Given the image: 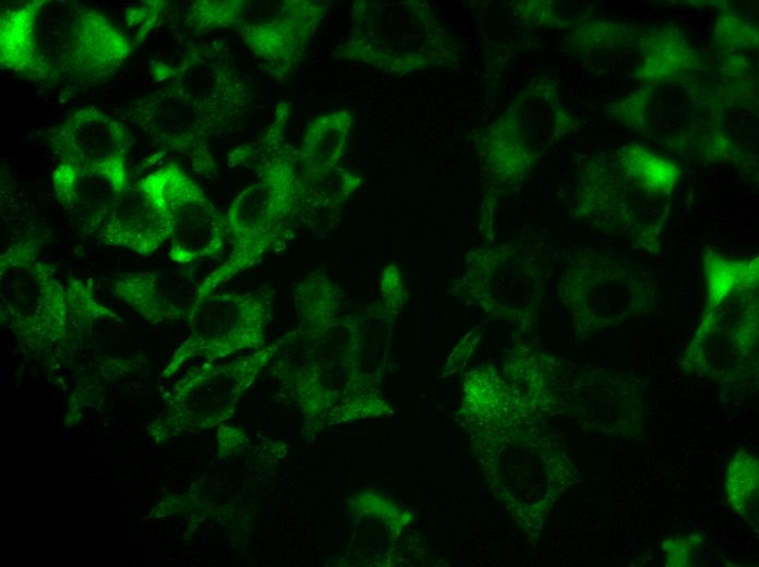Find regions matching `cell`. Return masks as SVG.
Segmentation results:
<instances>
[{"mask_svg":"<svg viewBox=\"0 0 759 567\" xmlns=\"http://www.w3.org/2000/svg\"><path fill=\"white\" fill-rule=\"evenodd\" d=\"M2 68L60 88L111 76L131 52L107 15L73 1H31L1 14Z\"/></svg>","mask_w":759,"mask_h":567,"instance_id":"1","label":"cell"},{"mask_svg":"<svg viewBox=\"0 0 759 567\" xmlns=\"http://www.w3.org/2000/svg\"><path fill=\"white\" fill-rule=\"evenodd\" d=\"M262 181L243 190L226 216L232 250L227 260L197 287L198 300L238 274L258 264L266 253L287 248L292 220L308 194L292 161L276 160L251 166Z\"/></svg>","mask_w":759,"mask_h":567,"instance_id":"2","label":"cell"},{"mask_svg":"<svg viewBox=\"0 0 759 567\" xmlns=\"http://www.w3.org/2000/svg\"><path fill=\"white\" fill-rule=\"evenodd\" d=\"M141 180L165 218L173 262L185 265L221 252L229 238L226 217L177 164Z\"/></svg>","mask_w":759,"mask_h":567,"instance_id":"3","label":"cell"},{"mask_svg":"<svg viewBox=\"0 0 759 567\" xmlns=\"http://www.w3.org/2000/svg\"><path fill=\"white\" fill-rule=\"evenodd\" d=\"M0 300L15 327L41 336L61 333L70 315L67 287L28 240L0 255Z\"/></svg>","mask_w":759,"mask_h":567,"instance_id":"4","label":"cell"},{"mask_svg":"<svg viewBox=\"0 0 759 567\" xmlns=\"http://www.w3.org/2000/svg\"><path fill=\"white\" fill-rule=\"evenodd\" d=\"M47 140L59 164L100 177L121 193L132 145L125 126L95 107L82 108L52 128Z\"/></svg>","mask_w":759,"mask_h":567,"instance_id":"5","label":"cell"},{"mask_svg":"<svg viewBox=\"0 0 759 567\" xmlns=\"http://www.w3.org/2000/svg\"><path fill=\"white\" fill-rule=\"evenodd\" d=\"M270 297L252 292H212L190 309L192 335L167 371L197 353L214 357L256 342L270 317Z\"/></svg>","mask_w":759,"mask_h":567,"instance_id":"6","label":"cell"},{"mask_svg":"<svg viewBox=\"0 0 759 567\" xmlns=\"http://www.w3.org/2000/svg\"><path fill=\"white\" fill-rule=\"evenodd\" d=\"M131 117L154 142L186 155L195 171L216 173L205 140L213 123L173 87L167 85L138 98Z\"/></svg>","mask_w":759,"mask_h":567,"instance_id":"7","label":"cell"},{"mask_svg":"<svg viewBox=\"0 0 759 567\" xmlns=\"http://www.w3.org/2000/svg\"><path fill=\"white\" fill-rule=\"evenodd\" d=\"M97 238L104 244L149 255L169 241L165 218L142 180L117 194Z\"/></svg>","mask_w":759,"mask_h":567,"instance_id":"8","label":"cell"},{"mask_svg":"<svg viewBox=\"0 0 759 567\" xmlns=\"http://www.w3.org/2000/svg\"><path fill=\"white\" fill-rule=\"evenodd\" d=\"M156 81L170 79V85L213 125L230 117L240 105L238 83L232 73L218 61L205 55L189 57L182 65L169 69L165 64L154 65Z\"/></svg>","mask_w":759,"mask_h":567,"instance_id":"9","label":"cell"},{"mask_svg":"<svg viewBox=\"0 0 759 567\" xmlns=\"http://www.w3.org/2000/svg\"><path fill=\"white\" fill-rule=\"evenodd\" d=\"M57 201L89 234L99 232L117 196L112 185L100 177L58 164L52 173Z\"/></svg>","mask_w":759,"mask_h":567,"instance_id":"10","label":"cell"},{"mask_svg":"<svg viewBox=\"0 0 759 567\" xmlns=\"http://www.w3.org/2000/svg\"><path fill=\"white\" fill-rule=\"evenodd\" d=\"M113 293L146 319L157 323L183 315L179 281L176 275L154 269L121 276L113 282Z\"/></svg>","mask_w":759,"mask_h":567,"instance_id":"11","label":"cell"}]
</instances>
